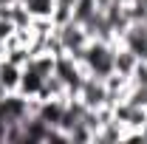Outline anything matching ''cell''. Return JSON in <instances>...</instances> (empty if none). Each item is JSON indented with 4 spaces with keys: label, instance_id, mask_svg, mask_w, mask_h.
<instances>
[{
    "label": "cell",
    "instance_id": "3957f363",
    "mask_svg": "<svg viewBox=\"0 0 147 144\" xmlns=\"http://www.w3.org/2000/svg\"><path fill=\"white\" fill-rule=\"evenodd\" d=\"M20 76H23V68H20V65L9 62V59L0 62V85L6 88V93H14V90H17Z\"/></svg>",
    "mask_w": 147,
    "mask_h": 144
},
{
    "label": "cell",
    "instance_id": "6da1fadb",
    "mask_svg": "<svg viewBox=\"0 0 147 144\" xmlns=\"http://www.w3.org/2000/svg\"><path fill=\"white\" fill-rule=\"evenodd\" d=\"M57 37H59V42H62V48H65V51L85 48V45L91 42V37H88L85 26H82L79 20H68L65 26H57Z\"/></svg>",
    "mask_w": 147,
    "mask_h": 144
},
{
    "label": "cell",
    "instance_id": "7a4b0ae2",
    "mask_svg": "<svg viewBox=\"0 0 147 144\" xmlns=\"http://www.w3.org/2000/svg\"><path fill=\"white\" fill-rule=\"evenodd\" d=\"M42 79H45V76H40L34 68H23L17 93H20V96H26V99H28V96H37V93H40V88H42Z\"/></svg>",
    "mask_w": 147,
    "mask_h": 144
},
{
    "label": "cell",
    "instance_id": "5b68a950",
    "mask_svg": "<svg viewBox=\"0 0 147 144\" xmlns=\"http://www.w3.org/2000/svg\"><path fill=\"white\" fill-rule=\"evenodd\" d=\"M23 3L31 11V17H51L54 11V0H23Z\"/></svg>",
    "mask_w": 147,
    "mask_h": 144
},
{
    "label": "cell",
    "instance_id": "8992f818",
    "mask_svg": "<svg viewBox=\"0 0 147 144\" xmlns=\"http://www.w3.org/2000/svg\"><path fill=\"white\" fill-rule=\"evenodd\" d=\"M3 96H6V88H3V85H0V99H3Z\"/></svg>",
    "mask_w": 147,
    "mask_h": 144
},
{
    "label": "cell",
    "instance_id": "277c9868",
    "mask_svg": "<svg viewBox=\"0 0 147 144\" xmlns=\"http://www.w3.org/2000/svg\"><path fill=\"white\" fill-rule=\"evenodd\" d=\"M136 62H139V54H133L130 48H116L113 51V71H119V73H133V68H136Z\"/></svg>",
    "mask_w": 147,
    "mask_h": 144
}]
</instances>
